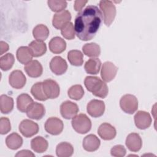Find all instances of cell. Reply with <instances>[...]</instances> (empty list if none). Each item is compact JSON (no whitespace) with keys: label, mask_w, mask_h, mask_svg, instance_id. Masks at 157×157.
<instances>
[{"label":"cell","mask_w":157,"mask_h":157,"mask_svg":"<svg viewBox=\"0 0 157 157\" xmlns=\"http://www.w3.org/2000/svg\"><path fill=\"white\" fill-rule=\"evenodd\" d=\"M126 148L121 145H115L110 150L111 155L115 157H123L126 155Z\"/></svg>","instance_id":"f35d334b"},{"label":"cell","mask_w":157,"mask_h":157,"mask_svg":"<svg viewBox=\"0 0 157 157\" xmlns=\"http://www.w3.org/2000/svg\"><path fill=\"white\" fill-rule=\"evenodd\" d=\"M0 46H1L0 55H2L4 53L6 52L9 50V45L4 41H1Z\"/></svg>","instance_id":"b9f144b4"},{"label":"cell","mask_w":157,"mask_h":157,"mask_svg":"<svg viewBox=\"0 0 157 157\" xmlns=\"http://www.w3.org/2000/svg\"><path fill=\"white\" fill-rule=\"evenodd\" d=\"M73 129L79 134H86L91 128V121L85 113H80L75 116L71 121Z\"/></svg>","instance_id":"3957f363"},{"label":"cell","mask_w":157,"mask_h":157,"mask_svg":"<svg viewBox=\"0 0 157 157\" xmlns=\"http://www.w3.org/2000/svg\"><path fill=\"white\" fill-rule=\"evenodd\" d=\"M14 62L13 55L10 53H8L0 58V67L4 71H9L12 67Z\"/></svg>","instance_id":"d6a6232c"},{"label":"cell","mask_w":157,"mask_h":157,"mask_svg":"<svg viewBox=\"0 0 157 157\" xmlns=\"http://www.w3.org/2000/svg\"><path fill=\"white\" fill-rule=\"evenodd\" d=\"M39 128L37 123L25 119L19 124V131L25 137H31L36 134Z\"/></svg>","instance_id":"ba28073f"},{"label":"cell","mask_w":157,"mask_h":157,"mask_svg":"<svg viewBox=\"0 0 157 157\" xmlns=\"http://www.w3.org/2000/svg\"><path fill=\"white\" fill-rule=\"evenodd\" d=\"M86 110L88 114L94 118L102 116L105 111V104L102 101L93 99L90 101L86 106Z\"/></svg>","instance_id":"30bf717a"},{"label":"cell","mask_w":157,"mask_h":157,"mask_svg":"<svg viewBox=\"0 0 157 157\" xmlns=\"http://www.w3.org/2000/svg\"><path fill=\"white\" fill-rule=\"evenodd\" d=\"M98 133L103 140H110L115 137L117 131L115 127L112 125L108 123H104L99 126Z\"/></svg>","instance_id":"ac0fdd59"},{"label":"cell","mask_w":157,"mask_h":157,"mask_svg":"<svg viewBox=\"0 0 157 157\" xmlns=\"http://www.w3.org/2000/svg\"><path fill=\"white\" fill-rule=\"evenodd\" d=\"M84 84L87 90L97 97L105 98L109 93L107 84L98 77L87 76L85 78Z\"/></svg>","instance_id":"7a4b0ae2"},{"label":"cell","mask_w":157,"mask_h":157,"mask_svg":"<svg viewBox=\"0 0 157 157\" xmlns=\"http://www.w3.org/2000/svg\"><path fill=\"white\" fill-rule=\"evenodd\" d=\"M16 56L18 61L23 64H26L32 61L33 56L29 48L26 46L20 47L17 50Z\"/></svg>","instance_id":"603a6c76"},{"label":"cell","mask_w":157,"mask_h":157,"mask_svg":"<svg viewBox=\"0 0 157 157\" xmlns=\"http://www.w3.org/2000/svg\"><path fill=\"white\" fill-rule=\"evenodd\" d=\"M26 78L24 74L20 70L12 71L9 77L10 85L15 89H21L26 84Z\"/></svg>","instance_id":"5bb4252c"},{"label":"cell","mask_w":157,"mask_h":157,"mask_svg":"<svg viewBox=\"0 0 157 157\" xmlns=\"http://www.w3.org/2000/svg\"><path fill=\"white\" fill-rule=\"evenodd\" d=\"M48 146L47 140L42 136H37L31 141V148L37 153H44L47 150Z\"/></svg>","instance_id":"7402d4cb"},{"label":"cell","mask_w":157,"mask_h":157,"mask_svg":"<svg viewBox=\"0 0 157 157\" xmlns=\"http://www.w3.org/2000/svg\"><path fill=\"white\" fill-rule=\"evenodd\" d=\"M101 144L100 140L94 134H89L86 136L83 140V147L87 151H94L97 150Z\"/></svg>","instance_id":"ffe728a7"},{"label":"cell","mask_w":157,"mask_h":157,"mask_svg":"<svg viewBox=\"0 0 157 157\" xmlns=\"http://www.w3.org/2000/svg\"><path fill=\"white\" fill-rule=\"evenodd\" d=\"M27 116L31 119L40 120L45 114V109L43 104L33 102L26 110Z\"/></svg>","instance_id":"9a60e30c"},{"label":"cell","mask_w":157,"mask_h":157,"mask_svg":"<svg viewBox=\"0 0 157 157\" xmlns=\"http://www.w3.org/2000/svg\"><path fill=\"white\" fill-rule=\"evenodd\" d=\"M6 144L9 148L11 150H17L22 145L23 139L18 134L13 132L6 137Z\"/></svg>","instance_id":"4316f807"},{"label":"cell","mask_w":157,"mask_h":157,"mask_svg":"<svg viewBox=\"0 0 157 157\" xmlns=\"http://www.w3.org/2000/svg\"><path fill=\"white\" fill-rule=\"evenodd\" d=\"M48 47L50 50L55 54L63 52L66 48V41L60 37L56 36L53 37L49 42Z\"/></svg>","instance_id":"44dd1931"},{"label":"cell","mask_w":157,"mask_h":157,"mask_svg":"<svg viewBox=\"0 0 157 157\" xmlns=\"http://www.w3.org/2000/svg\"><path fill=\"white\" fill-rule=\"evenodd\" d=\"M117 67L112 62L106 61L103 63L101 71V77L105 82L112 81L117 75Z\"/></svg>","instance_id":"8fae6325"},{"label":"cell","mask_w":157,"mask_h":157,"mask_svg":"<svg viewBox=\"0 0 157 157\" xmlns=\"http://www.w3.org/2000/svg\"><path fill=\"white\" fill-rule=\"evenodd\" d=\"M99 7L102 11L104 24L107 26H110L113 21L116 15V7L111 1H101Z\"/></svg>","instance_id":"277c9868"},{"label":"cell","mask_w":157,"mask_h":157,"mask_svg":"<svg viewBox=\"0 0 157 157\" xmlns=\"http://www.w3.org/2000/svg\"><path fill=\"white\" fill-rule=\"evenodd\" d=\"M50 68L53 73L57 75H61L66 72L67 64L63 58L59 56H56L50 61Z\"/></svg>","instance_id":"4fadbf2b"},{"label":"cell","mask_w":157,"mask_h":157,"mask_svg":"<svg viewBox=\"0 0 157 157\" xmlns=\"http://www.w3.org/2000/svg\"><path fill=\"white\" fill-rule=\"evenodd\" d=\"M30 51L34 57H39L44 55L47 51L45 43L38 40H33L29 44Z\"/></svg>","instance_id":"cb8c5ba5"},{"label":"cell","mask_w":157,"mask_h":157,"mask_svg":"<svg viewBox=\"0 0 157 157\" xmlns=\"http://www.w3.org/2000/svg\"><path fill=\"white\" fill-rule=\"evenodd\" d=\"M44 128L48 134L56 136L63 131L64 124L61 119L57 117H50L45 121Z\"/></svg>","instance_id":"52a82bcc"},{"label":"cell","mask_w":157,"mask_h":157,"mask_svg":"<svg viewBox=\"0 0 157 157\" xmlns=\"http://www.w3.org/2000/svg\"><path fill=\"white\" fill-rule=\"evenodd\" d=\"M24 69L28 76L33 78L40 77L43 72L42 66L37 60L31 61L25 66Z\"/></svg>","instance_id":"d6986e66"},{"label":"cell","mask_w":157,"mask_h":157,"mask_svg":"<svg viewBox=\"0 0 157 157\" xmlns=\"http://www.w3.org/2000/svg\"><path fill=\"white\" fill-rule=\"evenodd\" d=\"M31 93L37 100L44 101L48 99L43 91L42 82H40L34 83L31 87Z\"/></svg>","instance_id":"836d02e7"},{"label":"cell","mask_w":157,"mask_h":157,"mask_svg":"<svg viewBox=\"0 0 157 157\" xmlns=\"http://www.w3.org/2000/svg\"><path fill=\"white\" fill-rule=\"evenodd\" d=\"M102 20V13L97 6H88L75 17L74 29L76 36L81 40H91L98 31Z\"/></svg>","instance_id":"6da1fadb"},{"label":"cell","mask_w":157,"mask_h":157,"mask_svg":"<svg viewBox=\"0 0 157 157\" xmlns=\"http://www.w3.org/2000/svg\"><path fill=\"white\" fill-rule=\"evenodd\" d=\"M67 59L74 66H81L83 63V53L77 50H72L67 53Z\"/></svg>","instance_id":"1f68e13d"},{"label":"cell","mask_w":157,"mask_h":157,"mask_svg":"<svg viewBox=\"0 0 157 157\" xmlns=\"http://www.w3.org/2000/svg\"><path fill=\"white\" fill-rule=\"evenodd\" d=\"M11 130L10 120L7 117H1L0 119V133L6 134Z\"/></svg>","instance_id":"74e56055"},{"label":"cell","mask_w":157,"mask_h":157,"mask_svg":"<svg viewBox=\"0 0 157 157\" xmlns=\"http://www.w3.org/2000/svg\"><path fill=\"white\" fill-rule=\"evenodd\" d=\"M33 102V99L29 94L26 93H22L17 97V107L19 111L21 112H26L29 106Z\"/></svg>","instance_id":"d4e9b609"},{"label":"cell","mask_w":157,"mask_h":157,"mask_svg":"<svg viewBox=\"0 0 157 157\" xmlns=\"http://www.w3.org/2000/svg\"><path fill=\"white\" fill-rule=\"evenodd\" d=\"M68 96L74 100L78 101L84 95V90L82 85H75L72 86L67 91Z\"/></svg>","instance_id":"e575fe53"},{"label":"cell","mask_w":157,"mask_h":157,"mask_svg":"<svg viewBox=\"0 0 157 157\" xmlns=\"http://www.w3.org/2000/svg\"><path fill=\"white\" fill-rule=\"evenodd\" d=\"M78 110L79 109L77 104L70 101H66L60 105L61 115L67 120L73 118L77 115Z\"/></svg>","instance_id":"9c48e42d"},{"label":"cell","mask_w":157,"mask_h":157,"mask_svg":"<svg viewBox=\"0 0 157 157\" xmlns=\"http://www.w3.org/2000/svg\"><path fill=\"white\" fill-rule=\"evenodd\" d=\"M125 144L131 151L137 152L140 150L142 146V140L139 134L132 132L128 135Z\"/></svg>","instance_id":"e0dca14e"},{"label":"cell","mask_w":157,"mask_h":157,"mask_svg":"<svg viewBox=\"0 0 157 157\" xmlns=\"http://www.w3.org/2000/svg\"><path fill=\"white\" fill-rule=\"evenodd\" d=\"M47 4L50 9L55 12H60L64 10L67 7V2L65 1H52L49 0Z\"/></svg>","instance_id":"8d00e7d4"},{"label":"cell","mask_w":157,"mask_h":157,"mask_svg":"<svg viewBox=\"0 0 157 157\" xmlns=\"http://www.w3.org/2000/svg\"><path fill=\"white\" fill-rule=\"evenodd\" d=\"M13 109V100L12 97L2 94L0 97V110L2 113L7 114Z\"/></svg>","instance_id":"f546056e"},{"label":"cell","mask_w":157,"mask_h":157,"mask_svg":"<svg viewBox=\"0 0 157 157\" xmlns=\"http://www.w3.org/2000/svg\"><path fill=\"white\" fill-rule=\"evenodd\" d=\"M61 35L66 39L72 40L75 38V32L74 29V26L72 22H69L66 23L61 29Z\"/></svg>","instance_id":"d590c367"},{"label":"cell","mask_w":157,"mask_h":157,"mask_svg":"<svg viewBox=\"0 0 157 157\" xmlns=\"http://www.w3.org/2000/svg\"><path fill=\"white\" fill-rule=\"evenodd\" d=\"M134 118L136 127L140 129H145L149 128L152 122L150 113L145 111H138Z\"/></svg>","instance_id":"7c38bea8"},{"label":"cell","mask_w":157,"mask_h":157,"mask_svg":"<svg viewBox=\"0 0 157 157\" xmlns=\"http://www.w3.org/2000/svg\"><path fill=\"white\" fill-rule=\"evenodd\" d=\"M121 110L126 113L133 114L138 109V101L136 96L128 94L123 96L120 101Z\"/></svg>","instance_id":"5b68a950"},{"label":"cell","mask_w":157,"mask_h":157,"mask_svg":"<svg viewBox=\"0 0 157 157\" xmlns=\"http://www.w3.org/2000/svg\"><path fill=\"white\" fill-rule=\"evenodd\" d=\"M83 53L89 57L96 58L101 54L100 46L96 43L86 44L82 47Z\"/></svg>","instance_id":"4dcf8cb0"},{"label":"cell","mask_w":157,"mask_h":157,"mask_svg":"<svg viewBox=\"0 0 157 157\" xmlns=\"http://www.w3.org/2000/svg\"><path fill=\"white\" fill-rule=\"evenodd\" d=\"M88 2V1H75L74 2V7L75 11L80 12L82 10L85 5Z\"/></svg>","instance_id":"ab89813d"},{"label":"cell","mask_w":157,"mask_h":157,"mask_svg":"<svg viewBox=\"0 0 157 157\" xmlns=\"http://www.w3.org/2000/svg\"><path fill=\"white\" fill-rule=\"evenodd\" d=\"M71 19V15L70 12L67 10H64L53 15L52 25L56 29H61L63 26L70 21Z\"/></svg>","instance_id":"2e32d148"},{"label":"cell","mask_w":157,"mask_h":157,"mask_svg":"<svg viewBox=\"0 0 157 157\" xmlns=\"http://www.w3.org/2000/svg\"><path fill=\"white\" fill-rule=\"evenodd\" d=\"M73 153L74 147L68 142H63L58 144L56 146V153L59 157H69L72 156Z\"/></svg>","instance_id":"83f0119b"},{"label":"cell","mask_w":157,"mask_h":157,"mask_svg":"<svg viewBox=\"0 0 157 157\" xmlns=\"http://www.w3.org/2000/svg\"><path fill=\"white\" fill-rule=\"evenodd\" d=\"M33 34L36 40L43 42L48 37L49 29L45 25L39 24L34 28L33 30Z\"/></svg>","instance_id":"f1b7e54d"},{"label":"cell","mask_w":157,"mask_h":157,"mask_svg":"<svg viewBox=\"0 0 157 157\" xmlns=\"http://www.w3.org/2000/svg\"><path fill=\"white\" fill-rule=\"evenodd\" d=\"M15 156H35V155L29 150H23L18 151L15 155Z\"/></svg>","instance_id":"60d3db41"},{"label":"cell","mask_w":157,"mask_h":157,"mask_svg":"<svg viewBox=\"0 0 157 157\" xmlns=\"http://www.w3.org/2000/svg\"><path fill=\"white\" fill-rule=\"evenodd\" d=\"M101 62L99 59L93 58L89 59L85 64L84 69L86 73L96 75L98 74L100 71Z\"/></svg>","instance_id":"484cf974"},{"label":"cell","mask_w":157,"mask_h":157,"mask_svg":"<svg viewBox=\"0 0 157 157\" xmlns=\"http://www.w3.org/2000/svg\"><path fill=\"white\" fill-rule=\"evenodd\" d=\"M42 88L48 99H55L59 95L60 88L57 82L48 78L42 82Z\"/></svg>","instance_id":"8992f818"}]
</instances>
